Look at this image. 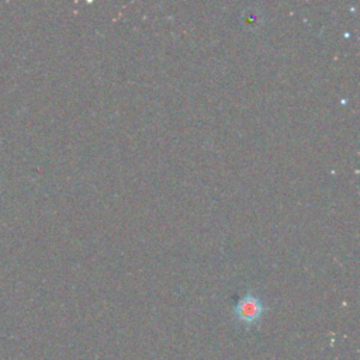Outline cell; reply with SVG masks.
<instances>
[{
	"mask_svg": "<svg viewBox=\"0 0 360 360\" xmlns=\"http://www.w3.org/2000/svg\"><path fill=\"white\" fill-rule=\"evenodd\" d=\"M263 309L264 307L260 298L248 292L236 302L235 315L243 323H255L256 321L260 319Z\"/></svg>",
	"mask_w": 360,
	"mask_h": 360,
	"instance_id": "cell-1",
	"label": "cell"
}]
</instances>
